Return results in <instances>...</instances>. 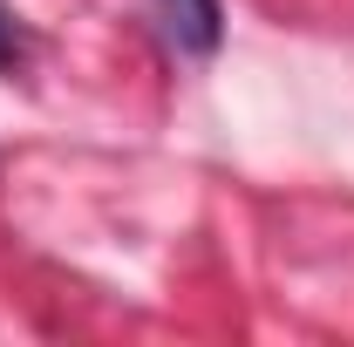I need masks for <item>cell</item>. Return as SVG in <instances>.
<instances>
[{"label":"cell","instance_id":"6da1fadb","mask_svg":"<svg viewBox=\"0 0 354 347\" xmlns=\"http://www.w3.org/2000/svg\"><path fill=\"white\" fill-rule=\"evenodd\" d=\"M150 7H157L164 35L184 55H218V41H225V7L218 0H150Z\"/></svg>","mask_w":354,"mask_h":347},{"label":"cell","instance_id":"7a4b0ae2","mask_svg":"<svg viewBox=\"0 0 354 347\" xmlns=\"http://www.w3.org/2000/svg\"><path fill=\"white\" fill-rule=\"evenodd\" d=\"M14 55H21V35H14V14H7V7H0V68H7V62H14Z\"/></svg>","mask_w":354,"mask_h":347}]
</instances>
